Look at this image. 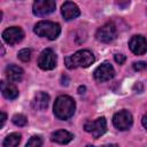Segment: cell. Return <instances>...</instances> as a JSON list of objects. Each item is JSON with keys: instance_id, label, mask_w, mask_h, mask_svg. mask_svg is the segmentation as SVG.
Instances as JSON below:
<instances>
[{"instance_id": "obj_1", "label": "cell", "mask_w": 147, "mask_h": 147, "mask_svg": "<svg viewBox=\"0 0 147 147\" xmlns=\"http://www.w3.org/2000/svg\"><path fill=\"white\" fill-rule=\"evenodd\" d=\"M75 110H76V102L71 96L60 95L56 98L53 106V113L56 118L65 121L75 114Z\"/></svg>"}, {"instance_id": "obj_2", "label": "cell", "mask_w": 147, "mask_h": 147, "mask_svg": "<svg viewBox=\"0 0 147 147\" xmlns=\"http://www.w3.org/2000/svg\"><path fill=\"white\" fill-rule=\"evenodd\" d=\"M94 61H95V57L93 53L88 49H80L64 59V63L68 69L87 68L91 64H93Z\"/></svg>"}, {"instance_id": "obj_3", "label": "cell", "mask_w": 147, "mask_h": 147, "mask_svg": "<svg viewBox=\"0 0 147 147\" xmlns=\"http://www.w3.org/2000/svg\"><path fill=\"white\" fill-rule=\"evenodd\" d=\"M33 31L39 37L55 40L61 33V26L59 23L52 21H40L34 25Z\"/></svg>"}, {"instance_id": "obj_4", "label": "cell", "mask_w": 147, "mask_h": 147, "mask_svg": "<svg viewBox=\"0 0 147 147\" xmlns=\"http://www.w3.org/2000/svg\"><path fill=\"white\" fill-rule=\"evenodd\" d=\"M133 117L132 114L129 110H119L117 111L113 117V124L114 126L119 131H126L132 126Z\"/></svg>"}, {"instance_id": "obj_5", "label": "cell", "mask_w": 147, "mask_h": 147, "mask_svg": "<svg viewBox=\"0 0 147 147\" xmlns=\"http://www.w3.org/2000/svg\"><path fill=\"white\" fill-rule=\"evenodd\" d=\"M84 130L91 133L93 138L98 139L107 131V121L105 117H99L95 121H88L84 124Z\"/></svg>"}, {"instance_id": "obj_6", "label": "cell", "mask_w": 147, "mask_h": 147, "mask_svg": "<svg viewBox=\"0 0 147 147\" xmlns=\"http://www.w3.org/2000/svg\"><path fill=\"white\" fill-rule=\"evenodd\" d=\"M116 37H117V30H116V25L113 22H107L101 28H99L95 33L96 40L105 44L113 41Z\"/></svg>"}, {"instance_id": "obj_7", "label": "cell", "mask_w": 147, "mask_h": 147, "mask_svg": "<svg viewBox=\"0 0 147 147\" xmlns=\"http://www.w3.org/2000/svg\"><path fill=\"white\" fill-rule=\"evenodd\" d=\"M38 65L42 70H52L56 65V54L52 48L44 49L38 57Z\"/></svg>"}, {"instance_id": "obj_8", "label": "cell", "mask_w": 147, "mask_h": 147, "mask_svg": "<svg viewBox=\"0 0 147 147\" xmlns=\"http://www.w3.org/2000/svg\"><path fill=\"white\" fill-rule=\"evenodd\" d=\"M56 3L53 0H36L32 5V13L36 16H46L55 10Z\"/></svg>"}, {"instance_id": "obj_9", "label": "cell", "mask_w": 147, "mask_h": 147, "mask_svg": "<svg viewBox=\"0 0 147 147\" xmlns=\"http://www.w3.org/2000/svg\"><path fill=\"white\" fill-rule=\"evenodd\" d=\"M93 76H94V79L99 83L110 80L115 76L114 67L109 62H103L99 67H96V69L93 72Z\"/></svg>"}, {"instance_id": "obj_10", "label": "cell", "mask_w": 147, "mask_h": 147, "mask_svg": "<svg viewBox=\"0 0 147 147\" xmlns=\"http://www.w3.org/2000/svg\"><path fill=\"white\" fill-rule=\"evenodd\" d=\"M23 38H24V31L20 26H10L2 32V39L8 45L18 44L22 41Z\"/></svg>"}, {"instance_id": "obj_11", "label": "cell", "mask_w": 147, "mask_h": 147, "mask_svg": "<svg viewBox=\"0 0 147 147\" xmlns=\"http://www.w3.org/2000/svg\"><path fill=\"white\" fill-rule=\"evenodd\" d=\"M129 47L136 55H142L147 52V40L144 36L136 34L129 40Z\"/></svg>"}, {"instance_id": "obj_12", "label": "cell", "mask_w": 147, "mask_h": 147, "mask_svg": "<svg viewBox=\"0 0 147 147\" xmlns=\"http://www.w3.org/2000/svg\"><path fill=\"white\" fill-rule=\"evenodd\" d=\"M61 14L65 21H71L80 15V10L76 3L71 1H65L61 7Z\"/></svg>"}, {"instance_id": "obj_13", "label": "cell", "mask_w": 147, "mask_h": 147, "mask_svg": "<svg viewBox=\"0 0 147 147\" xmlns=\"http://www.w3.org/2000/svg\"><path fill=\"white\" fill-rule=\"evenodd\" d=\"M23 75H24V71L21 67L18 65H15V64H9L7 65L6 68V76H7V79L10 82V83H17V82H21L22 78H23Z\"/></svg>"}, {"instance_id": "obj_14", "label": "cell", "mask_w": 147, "mask_h": 147, "mask_svg": "<svg viewBox=\"0 0 147 147\" xmlns=\"http://www.w3.org/2000/svg\"><path fill=\"white\" fill-rule=\"evenodd\" d=\"M72 139H74V134L67 130H57L51 134V140L53 142H56L60 145L69 144Z\"/></svg>"}, {"instance_id": "obj_15", "label": "cell", "mask_w": 147, "mask_h": 147, "mask_svg": "<svg viewBox=\"0 0 147 147\" xmlns=\"http://www.w3.org/2000/svg\"><path fill=\"white\" fill-rule=\"evenodd\" d=\"M49 103V95L46 92H38L33 100H32V107L36 110H44L48 107Z\"/></svg>"}, {"instance_id": "obj_16", "label": "cell", "mask_w": 147, "mask_h": 147, "mask_svg": "<svg viewBox=\"0 0 147 147\" xmlns=\"http://www.w3.org/2000/svg\"><path fill=\"white\" fill-rule=\"evenodd\" d=\"M1 93L6 99L9 100H14L18 96L17 87L10 82H5V80L1 82Z\"/></svg>"}, {"instance_id": "obj_17", "label": "cell", "mask_w": 147, "mask_h": 147, "mask_svg": "<svg viewBox=\"0 0 147 147\" xmlns=\"http://www.w3.org/2000/svg\"><path fill=\"white\" fill-rule=\"evenodd\" d=\"M20 142H21V134L17 132H13L3 139L2 147H17Z\"/></svg>"}, {"instance_id": "obj_18", "label": "cell", "mask_w": 147, "mask_h": 147, "mask_svg": "<svg viewBox=\"0 0 147 147\" xmlns=\"http://www.w3.org/2000/svg\"><path fill=\"white\" fill-rule=\"evenodd\" d=\"M25 147H42V138L40 136H33V137H31L28 140Z\"/></svg>"}, {"instance_id": "obj_19", "label": "cell", "mask_w": 147, "mask_h": 147, "mask_svg": "<svg viewBox=\"0 0 147 147\" xmlns=\"http://www.w3.org/2000/svg\"><path fill=\"white\" fill-rule=\"evenodd\" d=\"M11 121H13V123H14L16 126H24V125H26V123H28V118H26L23 114H15V115L13 116Z\"/></svg>"}, {"instance_id": "obj_20", "label": "cell", "mask_w": 147, "mask_h": 147, "mask_svg": "<svg viewBox=\"0 0 147 147\" xmlns=\"http://www.w3.org/2000/svg\"><path fill=\"white\" fill-rule=\"evenodd\" d=\"M17 57L22 61V62H29L31 59V51L29 48H23L18 52Z\"/></svg>"}, {"instance_id": "obj_21", "label": "cell", "mask_w": 147, "mask_h": 147, "mask_svg": "<svg viewBox=\"0 0 147 147\" xmlns=\"http://www.w3.org/2000/svg\"><path fill=\"white\" fill-rule=\"evenodd\" d=\"M147 68V63L144 61H139V62H134L133 63V69L136 71H140V70H145Z\"/></svg>"}, {"instance_id": "obj_22", "label": "cell", "mask_w": 147, "mask_h": 147, "mask_svg": "<svg viewBox=\"0 0 147 147\" xmlns=\"http://www.w3.org/2000/svg\"><path fill=\"white\" fill-rule=\"evenodd\" d=\"M114 59L118 64H123L125 62V55H123V54H115Z\"/></svg>"}, {"instance_id": "obj_23", "label": "cell", "mask_w": 147, "mask_h": 147, "mask_svg": "<svg viewBox=\"0 0 147 147\" xmlns=\"http://www.w3.org/2000/svg\"><path fill=\"white\" fill-rule=\"evenodd\" d=\"M141 123H142V126L147 130V113L142 116V118H141Z\"/></svg>"}, {"instance_id": "obj_24", "label": "cell", "mask_w": 147, "mask_h": 147, "mask_svg": "<svg viewBox=\"0 0 147 147\" xmlns=\"http://www.w3.org/2000/svg\"><path fill=\"white\" fill-rule=\"evenodd\" d=\"M6 119H7V116H6V114H5L3 111H1V124H0V126H1V127L5 125V122H6Z\"/></svg>"}, {"instance_id": "obj_25", "label": "cell", "mask_w": 147, "mask_h": 147, "mask_svg": "<svg viewBox=\"0 0 147 147\" xmlns=\"http://www.w3.org/2000/svg\"><path fill=\"white\" fill-rule=\"evenodd\" d=\"M86 147H95V146H92V145H87ZM100 147H118L116 144H108V145H103V146H100Z\"/></svg>"}, {"instance_id": "obj_26", "label": "cell", "mask_w": 147, "mask_h": 147, "mask_svg": "<svg viewBox=\"0 0 147 147\" xmlns=\"http://www.w3.org/2000/svg\"><path fill=\"white\" fill-rule=\"evenodd\" d=\"M78 91H79V93H83V92H82V91H85V87H84V86H83V87H82V86H80V87H79V90H78Z\"/></svg>"}]
</instances>
